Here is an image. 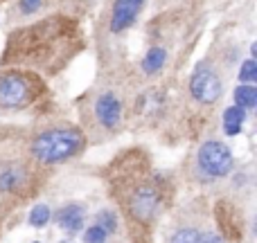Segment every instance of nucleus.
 Masks as SVG:
<instances>
[{
	"label": "nucleus",
	"instance_id": "f257e3e1",
	"mask_svg": "<svg viewBox=\"0 0 257 243\" xmlns=\"http://www.w3.org/2000/svg\"><path fill=\"white\" fill-rule=\"evenodd\" d=\"M108 198L115 203L131 243H154L160 216L172 203L167 178L154 169V160L142 146H128L102 169Z\"/></svg>",
	"mask_w": 257,
	"mask_h": 243
},
{
	"label": "nucleus",
	"instance_id": "f03ea898",
	"mask_svg": "<svg viewBox=\"0 0 257 243\" xmlns=\"http://www.w3.org/2000/svg\"><path fill=\"white\" fill-rule=\"evenodd\" d=\"M84 48L81 23L68 14H50L9 32L0 52V68L30 70L48 81L61 75Z\"/></svg>",
	"mask_w": 257,
	"mask_h": 243
},
{
	"label": "nucleus",
	"instance_id": "7ed1b4c3",
	"mask_svg": "<svg viewBox=\"0 0 257 243\" xmlns=\"http://www.w3.org/2000/svg\"><path fill=\"white\" fill-rule=\"evenodd\" d=\"M23 149L32 162L50 173L59 164H66L84 155V151L88 149V140L79 124L68 120H52L36 126L23 142Z\"/></svg>",
	"mask_w": 257,
	"mask_h": 243
},
{
	"label": "nucleus",
	"instance_id": "20e7f679",
	"mask_svg": "<svg viewBox=\"0 0 257 243\" xmlns=\"http://www.w3.org/2000/svg\"><path fill=\"white\" fill-rule=\"evenodd\" d=\"M48 171L27 158L23 144H0V205L5 212L21 207L41 194Z\"/></svg>",
	"mask_w": 257,
	"mask_h": 243
},
{
	"label": "nucleus",
	"instance_id": "39448f33",
	"mask_svg": "<svg viewBox=\"0 0 257 243\" xmlns=\"http://www.w3.org/2000/svg\"><path fill=\"white\" fill-rule=\"evenodd\" d=\"M81 124L86 140L90 142H106L111 137L120 135L126 122V104L120 90L111 88H97L93 95H84L79 102Z\"/></svg>",
	"mask_w": 257,
	"mask_h": 243
},
{
	"label": "nucleus",
	"instance_id": "423d86ee",
	"mask_svg": "<svg viewBox=\"0 0 257 243\" xmlns=\"http://www.w3.org/2000/svg\"><path fill=\"white\" fill-rule=\"evenodd\" d=\"M50 95L48 81L21 68L0 70V115H14L36 108Z\"/></svg>",
	"mask_w": 257,
	"mask_h": 243
},
{
	"label": "nucleus",
	"instance_id": "0eeeda50",
	"mask_svg": "<svg viewBox=\"0 0 257 243\" xmlns=\"http://www.w3.org/2000/svg\"><path fill=\"white\" fill-rule=\"evenodd\" d=\"M194 164L201 180L212 182L230 176L235 169V158H232L230 146L223 144L221 140H205L196 149Z\"/></svg>",
	"mask_w": 257,
	"mask_h": 243
},
{
	"label": "nucleus",
	"instance_id": "6e6552de",
	"mask_svg": "<svg viewBox=\"0 0 257 243\" xmlns=\"http://www.w3.org/2000/svg\"><path fill=\"white\" fill-rule=\"evenodd\" d=\"M187 95L201 108H212L223 95V79L217 68L210 63H199L187 81Z\"/></svg>",
	"mask_w": 257,
	"mask_h": 243
},
{
	"label": "nucleus",
	"instance_id": "1a4fd4ad",
	"mask_svg": "<svg viewBox=\"0 0 257 243\" xmlns=\"http://www.w3.org/2000/svg\"><path fill=\"white\" fill-rule=\"evenodd\" d=\"M203 209H183L176 214L172 227H169L165 243H203L208 236V227L203 221Z\"/></svg>",
	"mask_w": 257,
	"mask_h": 243
},
{
	"label": "nucleus",
	"instance_id": "9d476101",
	"mask_svg": "<svg viewBox=\"0 0 257 243\" xmlns=\"http://www.w3.org/2000/svg\"><path fill=\"white\" fill-rule=\"evenodd\" d=\"M217 234L226 243H241L244 241V214L239 205L228 198H219L212 209Z\"/></svg>",
	"mask_w": 257,
	"mask_h": 243
},
{
	"label": "nucleus",
	"instance_id": "9b49d317",
	"mask_svg": "<svg viewBox=\"0 0 257 243\" xmlns=\"http://www.w3.org/2000/svg\"><path fill=\"white\" fill-rule=\"evenodd\" d=\"M147 0H113L111 14H108V32L111 34H122L131 30L133 23L138 21L142 7Z\"/></svg>",
	"mask_w": 257,
	"mask_h": 243
},
{
	"label": "nucleus",
	"instance_id": "f8f14e48",
	"mask_svg": "<svg viewBox=\"0 0 257 243\" xmlns=\"http://www.w3.org/2000/svg\"><path fill=\"white\" fill-rule=\"evenodd\" d=\"M54 223H57L61 230L70 232H79L84 227V221H86V205L84 203H66L52 214Z\"/></svg>",
	"mask_w": 257,
	"mask_h": 243
},
{
	"label": "nucleus",
	"instance_id": "ddd939ff",
	"mask_svg": "<svg viewBox=\"0 0 257 243\" xmlns=\"http://www.w3.org/2000/svg\"><path fill=\"white\" fill-rule=\"evenodd\" d=\"M165 63H167V50L163 45H151L145 52V57H142V72L147 77H154L163 70Z\"/></svg>",
	"mask_w": 257,
	"mask_h": 243
},
{
	"label": "nucleus",
	"instance_id": "4468645a",
	"mask_svg": "<svg viewBox=\"0 0 257 243\" xmlns=\"http://www.w3.org/2000/svg\"><path fill=\"white\" fill-rule=\"evenodd\" d=\"M223 131H226V135H237V133H241V126H244L246 122V111L239 106H228L226 111H223Z\"/></svg>",
	"mask_w": 257,
	"mask_h": 243
},
{
	"label": "nucleus",
	"instance_id": "2eb2a0df",
	"mask_svg": "<svg viewBox=\"0 0 257 243\" xmlns=\"http://www.w3.org/2000/svg\"><path fill=\"white\" fill-rule=\"evenodd\" d=\"M235 106L244 108V111H250V108L257 106V88L255 86H246L239 84L235 88Z\"/></svg>",
	"mask_w": 257,
	"mask_h": 243
},
{
	"label": "nucleus",
	"instance_id": "dca6fc26",
	"mask_svg": "<svg viewBox=\"0 0 257 243\" xmlns=\"http://www.w3.org/2000/svg\"><path fill=\"white\" fill-rule=\"evenodd\" d=\"M95 225H99L106 234H113V232H117V214L108 207L99 209V212L95 214Z\"/></svg>",
	"mask_w": 257,
	"mask_h": 243
},
{
	"label": "nucleus",
	"instance_id": "f3484780",
	"mask_svg": "<svg viewBox=\"0 0 257 243\" xmlns=\"http://www.w3.org/2000/svg\"><path fill=\"white\" fill-rule=\"evenodd\" d=\"M30 225L32 227H45L50 221H52V209L48 207L45 203H39V205H34L32 207V212H30Z\"/></svg>",
	"mask_w": 257,
	"mask_h": 243
},
{
	"label": "nucleus",
	"instance_id": "a211bd4d",
	"mask_svg": "<svg viewBox=\"0 0 257 243\" xmlns=\"http://www.w3.org/2000/svg\"><path fill=\"white\" fill-rule=\"evenodd\" d=\"M257 81V66H255V59H246L239 68V84H246V86H253Z\"/></svg>",
	"mask_w": 257,
	"mask_h": 243
},
{
	"label": "nucleus",
	"instance_id": "6ab92c4d",
	"mask_svg": "<svg viewBox=\"0 0 257 243\" xmlns=\"http://www.w3.org/2000/svg\"><path fill=\"white\" fill-rule=\"evenodd\" d=\"M106 239L108 234L99 225H95V223L84 232V243H106Z\"/></svg>",
	"mask_w": 257,
	"mask_h": 243
},
{
	"label": "nucleus",
	"instance_id": "aec40b11",
	"mask_svg": "<svg viewBox=\"0 0 257 243\" xmlns=\"http://www.w3.org/2000/svg\"><path fill=\"white\" fill-rule=\"evenodd\" d=\"M45 5V0H18V14H23V16H32V14L41 12V7Z\"/></svg>",
	"mask_w": 257,
	"mask_h": 243
},
{
	"label": "nucleus",
	"instance_id": "412c9836",
	"mask_svg": "<svg viewBox=\"0 0 257 243\" xmlns=\"http://www.w3.org/2000/svg\"><path fill=\"white\" fill-rule=\"evenodd\" d=\"M203 243H226V241H223L221 236L217 234V232H208V236H205Z\"/></svg>",
	"mask_w": 257,
	"mask_h": 243
},
{
	"label": "nucleus",
	"instance_id": "4be33fe9",
	"mask_svg": "<svg viewBox=\"0 0 257 243\" xmlns=\"http://www.w3.org/2000/svg\"><path fill=\"white\" fill-rule=\"evenodd\" d=\"M5 218H7V212H5L3 205H0V232H3V223H5Z\"/></svg>",
	"mask_w": 257,
	"mask_h": 243
},
{
	"label": "nucleus",
	"instance_id": "5701e85b",
	"mask_svg": "<svg viewBox=\"0 0 257 243\" xmlns=\"http://www.w3.org/2000/svg\"><path fill=\"white\" fill-rule=\"evenodd\" d=\"M34 243H41V241H34Z\"/></svg>",
	"mask_w": 257,
	"mask_h": 243
}]
</instances>
